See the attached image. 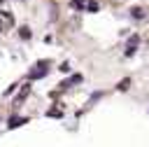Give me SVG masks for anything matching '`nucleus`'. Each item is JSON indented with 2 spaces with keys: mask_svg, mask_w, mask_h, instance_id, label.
I'll return each instance as SVG.
<instances>
[{
  "mask_svg": "<svg viewBox=\"0 0 149 147\" xmlns=\"http://www.w3.org/2000/svg\"><path fill=\"white\" fill-rule=\"evenodd\" d=\"M128 84H130V79H123V82H119V89H121V91H126V89H128Z\"/></svg>",
  "mask_w": 149,
  "mask_h": 147,
  "instance_id": "5",
  "label": "nucleus"
},
{
  "mask_svg": "<svg viewBox=\"0 0 149 147\" xmlns=\"http://www.w3.org/2000/svg\"><path fill=\"white\" fill-rule=\"evenodd\" d=\"M133 16H135V19L144 16V9H142V7H133Z\"/></svg>",
  "mask_w": 149,
  "mask_h": 147,
  "instance_id": "4",
  "label": "nucleus"
},
{
  "mask_svg": "<svg viewBox=\"0 0 149 147\" xmlns=\"http://www.w3.org/2000/svg\"><path fill=\"white\" fill-rule=\"evenodd\" d=\"M28 119L26 117H12L9 119V128H16V126H21V124H26Z\"/></svg>",
  "mask_w": 149,
  "mask_h": 147,
  "instance_id": "3",
  "label": "nucleus"
},
{
  "mask_svg": "<svg viewBox=\"0 0 149 147\" xmlns=\"http://www.w3.org/2000/svg\"><path fill=\"white\" fill-rule=\"evenodd\" d=\"M137 42H140V35H130V37H128V44H126V56H130V54L135 51Z\"/></svg>",
  "mask_w": 149,
  "mask_h": 147,
  "instance_id": "2",
  "label": "nucleus"
},
{
  "mask_svg": "<svg viewBox=\"0 0 149 147\" xmlns=\"http://www.w3.org/2000/svg\"><path fill=\"white\" fill-rule=\"evenodd\" d=\"M21 37H30V30L28 28H21Z\"/></svg>",
  "mask_w": 149,
  "mask_h": 147,
  "instance_id": "6",
  "label": "nucleus"
},
{
  "mask_svg": "<svg viewBox=\"0 0 149 147\" xmlns=\"http://www.w3.org/2000/svg\"><path fill=\"white\" fill-rule=\"evenodd\" d=\"M44 75H47V63L42 61L40 65H35V70H30L28 77H30V79H40V77H44Z\"/></svg>",
  "mask_w": 149,
  "mask_h": 147,
  "instance_id": "1",
  "label": "nucleus"
}]
</instances>
